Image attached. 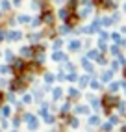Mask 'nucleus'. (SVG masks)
<instances>
[{
	"instance_id": "obj_1",
	"label": "nucleus",
	"mask_w": 126,
	"mask_h": 132,
	"mask_svg": "<svg viewBox=\"0 0 126 132\" xmlns=\"http://www.w3.org/2000/svg\"><path fill=\"white\" fill-rule=\"evenodd\" d=\"M7 37H10L11 41H15V39H19V37H21V34H19V32H11V34H10Z\"/></svg>"
},
{
	"instance_id": "obj_2",
	"label": "nucleus",
	"mask_w": 126,
	"mask_h": 132,
	"mask_svg": "<svg viewBox=\"0 0 126 132\" xmlns=\"http://www.w3.org/2000/svg\"><path fill=\"white\" fill-rule=\"evenodd\" d=\"M43 19H44V22H52V13H48V11H47V13L43 15Z\"/></svg>"
},
{
	"instance_id": "obj_3",
	"label": "nucleus",
	"mask_w": 126,
	"mask_h": 132,
	"mask_svg": "<svg viewBox=\"0 0 126 132\" xmlns=\"http://www.w3.org/2000/svg\"><path fill=\"white\" fill-rule=\"evenodd\" d=\"M59 17H61L63 21H65L67 17H69V11H67V10H61V11H59Z\"/></svg>"
},
{
	"instance_id": "obj_4",
	"label": "nucleus",
	"mask_w": 126,
	"mask_h": 132,
	"mask_svg": "<svg viewBox=\"0 0 126 132\" xmlns=\"http://www.w3.org/2000/svg\"><path fill=\"white\" fill-rule=\"evenodd\" d=\"M80 48V43L78 41H73V43H70V50H78Z\"/></svg>"
},
{
	"instance_id": "obj_5",
	"label": "nucleus",
	"mask_w": 126,
	"mask_h": 132,
	"mask_svg": "<svg viewBox=\"0 0 126 132\" xmlns=\"http://www.w3.org/2000/svg\"><path fill=\"white\" fill-rule=\"evenodd\" d=\"M15 69H17V71H19V69L22 71V69H24V63H22V61H15Z\"/></svg>"
},
{
	"instance_id": "obj_6",
	"label": "nucleus",
	"mask_w": 126,
	"mask_h": 132,
	"mask_svg": "<svg viewBox=\"0 0 126 132\" xmlns=\"http://www.w3.org/2000/svg\"><path fill=\"white\" fill-rule=\"evenodd\" d=\"M22 54H24V56H30V54H32V50H30V47H26V48H22Z\"/></svg>"
},
{
	"instance_id": "obj_7",
	"label": "nucleus",
	"mask_w": 126,
	"mask_h": 132,
	"mask_svg": "<svg viewBox=\"0 0 126 132\" xmlns=\"http://www.w3.org/2000/svg\"><path fill=\"white\" fill-rule=\"evenodd\" d=\"M59 95H61V89H56L54 91V99H59Z\"/></svg>"
},
{
	"instance_id": "obj_8",
	"label": "nucleus",
	"mask_w": 126,
	"mask_h": 132,
	"mask_svg": "<svg viewBox=\"0 0 126 132\" xmlns=\"http://www.w3.org/2000/svg\"><path fill=\"white\" fill-rule=\"evenodd\" d=\"M61 58H63L61 52H56V54H54V60H61Z\"/></svg>"
},
{
	"instance_id": "obj_9",
	"label": "nucleus",
	"mask_w": 126,
	"mask_h": 132,
	"mask_svg": "<svg viewBox=\"0 0 126 132\" xmlns=\"http://www.w3.org/2000/svg\"><path fill=\"white\" fill-rule=\"evenodd\" d=\"M10 112H11V110H10V108H7V106H6V108L2 110V113H4V116H10Z\"/></svg>"
},
{
	"instance_id": "obj_10",
	"label": "nucleus",
	"mask_w": 126,
	"mask_h": 132,
	"mask_svg": "<svg viewBox=\"0 0 126 132\" xmlns=\"http://www.w3.org/2000/svg\"><path fill=\"white\" fill-rule=\"evenodd\" d=\"M111 78V73H104V80H110Z\"/></svg>"
},
{
	"instance_id": "obj_11",
	"label": "nucleus",
	"mask_w": 126,
	"mask_h": 132,
	"mask_svg": "<svg viewBox=\"0 0 126 132\" xmlns=\"http://www.w3.org/2000/svg\"><path fill=\"white\" fill-rule=\"evenodd\" d=\"M98 123V117H91V125H96Z\"/></svg>"
},
{
	"instance_id": "obj_12",
	"label": "nucleus",
	"mask_w": 126,
	"mask_h": 132,
	"mask_svg": "<svg viewBox=\"0 0 126 132\" xmlns=\"http://www.w3.org/2000/svg\"><path fill=\"white\" fill-rule=\"evenodd\" d=\"M2 97H4V95H2V93H0V101H2Z\"/></svg>"
},
{
	"instance_id": "obj_13",
	"label": "nucleus",
	"mask_w": 126,
	"mask_h": 132,
	"mask_svg": "<svg viewBox=\"0 0 126 132\" xmlns=\"http://www.w3.org/2000/svg\"><path fill=\"white\" fill-rule=\"evenodd\" d=\"M124 76H126V67H124Z\"/></svg>"
}]
</instances>
